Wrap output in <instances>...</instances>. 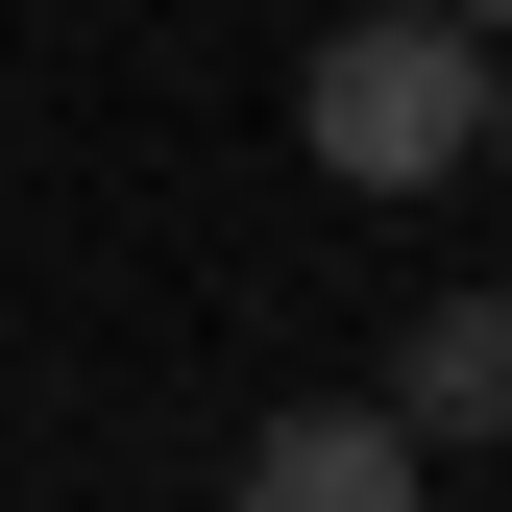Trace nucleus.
Masks as SVG:
<instances>
[{
  "label": "nucleus",
  "mask_w": 512,
  "mask_h": 512,
  "mask_svg": "<svg viewBox=\"0 0 512 512\" xmlns=\"http://www.w3.org/2000/svg\"><path fill=\"white\" fill-rule=\"evenodd\" d=\"M415 25H464V49H512V0H415Z\"/></svg>",
  "instance_id": "nucleus-4"
},
{
  "label": "nucleus",
  "mask_w": 512,
  "mask_h": 512,
  "mask_svg": "<svg viewBox=\"0 0 512 512\" xmlns=\"http://www.w3.org/2000/svg\"><path fill=\"white\" fill-rule=\"evenodd\" d=\"M293 147L342 171V196H439V171H488V49L415 25V0H366V25L293 49Z\"/></svg>",
  "instance_id": "nucleus-1"
},
{
  "label": "nucleus",
  "mask_w": 512,
  "mask_h": 512,
  "mask_svg": "<svg viewBox=\"0 0 512 512\" xmlns=\"http://www.w3.org/2000/svg\"><path fill=\"white\" fill-rule=\"evenodd\" d=\"M244 512H439V464H415L366 391H317V415H269V439H244Z\"/></svg>",
  "instance_id": "nucleus-2"
},
{
  "label": "nucleus",
  "mask_w": 512,
  "mask_h": 512,
  "mask_svg": "<svg viewBox=\"0 0 512 512\" xmlns=\"http://www.w3.org/2000/svg\"><path fill=\"white\" fill-rule=\"evenodd\" d=\"M488 147H512V74H488Z\"/></svg>",
  "instance_id": "nucleus-5"
},
{
  "label": "nucleus",
  "mask_w": 512,
  "mask_h": 512,
  "mask_svg": "<svg viewBox=\"0 0 512 512\" xmlns=\"http://www.w3.org/2000/svg\"><path fill=\"white\" fill-rule=\"evenodd\" d=\"M439 464V439H512V293H415V342H391V391H366Z\"/></svg>",
  "instance_id": "nucleus-3"
}]
</instances>
